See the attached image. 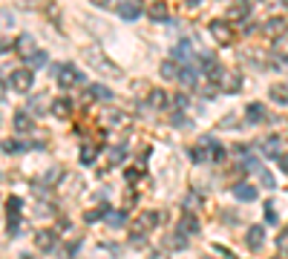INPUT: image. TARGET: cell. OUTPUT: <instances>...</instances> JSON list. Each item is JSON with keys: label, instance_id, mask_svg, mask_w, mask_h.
I'll return each mask as SVG.
<instances>
[{"label": "cell", "instance_id": "5", "mask_svg": "<svg viewBox=\"0 0 288 259\" xmlns=\"http://www.w3.org/2000/svg\"><path fill=\"white\" fill-rule=\"evenodd\" d=\"M118 15L124 20H135L141 15V3L138 0H118Z\"/></svg>", "mask_w": 288, "mask_h": 259}, {"label": "cell", "instance_id": "7", "mask_svg": "<svg viewBox=\"0 0 288 259\" xmlns=\"http://www.w3.org/2000/svg\"><path fill=\"white\" fill-rule=\"evenodd\" d=\"M211 32H213L216 40H222V43H230V40H233V29H230L228 20H216V23L211 26Z\"/></svg>", "mask_w": 288, "mask_h": 259}, {"label": "cell", "instance_id": "2", "mask_svg": "<svg viewBox=\"0 0 288 259\" xmlns=\"http://www.w3.org/2000/svg\"><path fill=\"white\" fill-rule=\"evenodd\" d=\"M84 58H87V61H93L98 72H104V75H110V78H121V75H124L121 69H115V64H113L110 58H104V55H101V49H98V46H90V49L84 52Z\"/></svg>", "mask_w": 288, "mask_h": 259}, {"label": "cell", "instance_id": "27", "mask_svg": "<svg viewBox=\"0 0 288 259\" xmlns=\"http://www.w3.org/2000/svg\"><path fill=\"white\" fill-rule=\"evenodd\" d=\"M23 147H26V144H20V141H6V144H3V150H6V153H20Z\"/></svg>", "mask_w": 288, "mask_h": 259}, {"label": "cell", "instance_id": "31", "mask_svg": "<svg viewBox=\"0 0 288 259\" xmlns=\"http://www.w3.org/2000/svg\"><path fill=\"white\" fill-rule=\"evenodd\" d=\"M262 185H265V187H274L277 182H274V176H271V173H262Z\"/></svg>", "mask_w": 288, "mask_h": 259}, {"label": "cell", "instance_id": "20", "mask_svg": "<svg viewBox=\"0 0 288 259\" xmlns=\"http://www.w3.org/2000/svg\"><path fill=\"white\" fill-rule=\"evenodd\" d=\"M52 115L66 118V115H69V101H64V98H61V101H55V104H52Z\"/></svg>", "mask_w": 288, "mask_h": 259}, {"label": "cell", "instance_id": "6", "mask_svg": "<svg viewBox=\"0 0 288 259\" xmlns=\"http://www.w3.org/2000/svg\"><path fill=\"white\" fill-rule=\"evenodd\" d=\"M245 242H248V248H251V251H259V248H262V242H265V227H259V225L248 227Z\"/></svg>", "mask_w": 288, "mask_h": 259}, {"label": "cell", "instance_id": "21", "mask_svg": "<svg viewBox=\"0 0 288 259\" xmlns=\"http://www.w3.org/2000/svg\"><path fill=\"white\" fill-rule=\"evenodd\" d=\"M222 81H225V90H228V92H236V90L242 87V78H239V75H225Z\"/></svg>", "mask_w": 288, "mask_h": 259}, {"label": "cell", "instance_id": "30", "mask_svg": "<svg viewBox=\"0 0 288 259\" xmlns=\"http://www.w3.org/2000/svg\"><path fill=\"white\" fill-rule=\"evenodd\" d=\"M265 219H268V222H277V210H274L271 204H265Z\"/></svg>", "mask_w": 288, "mask_h": 259}, {"label": "cell", "instance_id": "9", "mask_svg": "<svg viewBox=\"0 0 288 259\" xmlns=\"http://www.w3.org/2000/svg\"><path fill=\"white\" fill-rule=\"evenodd\" d=\"M12 124H15V130H18V132H20V135H26V132H29V130H32V118H29V115H26V112H18V115H15V121H12Z\"/></svg>", "mask_w": 288, "mask_h": 259}, {"label": "cell", "instance_id": "28", "mask_svg": "<svg viewBox=\"0 0 288 259\" xmlns=\"http://www.w3.org/2000/svg\"><path fill=\"white\" fill-rule=\"evenodd\" d=\"M107 222H110L113 227L124 225V213H107Z\"/></svg>", "mask_w": 288, "mask_h": 259}, {"label": "cell", "instance_id": "34", "mask_svg": "<svg viewBox=\"0 0 288 259\" xmlns=\"http://www.w3.org/2000/svg\"><path fill=\"white\" fill-rule=\"evenodd\" d=\"M93 3H104V0H93Z\"/></svg>", "mask_w": 288, "mask_h": 259}, {"label": "cell", "instance_id": "33", "mask_svg": "<svg viewBox=\"0 0 288 259\" xmlns=\"http://www.w3.org/2000/svg\"><path fill=\"white\" fill-rule=\"evenodd\" d=\"M280 167H283V170L288 173V156H280Z\"/></svg>", "mask_w": 288, "mask_h": 259}, {"label": "cell", "instance_id": "4", "mask_svg": "<svg viewBox=\"0 0 288 259\" xmlns=\"http://www.w3.org/2000/svg\"><path fill=\"white\" fill-rule=\"evenodd\" d=\"M35 248L43 251V254L58 251V230H55V227H43V230H38V233H35Z\"/></svg>", "mask_w": 288, "mask_h": 259}, {"label": "cell", "instance_id": "18", "mask_svg": "<svg viewBox=\"0 0 288 259\" xmlns=\"http://www.w3.org/2000/svg\"><path fill=\"white\" fill-rule=\"evenodd\" d=\"M196 78H199V69H196V66H185V69H182V81H185V84H188V87H193V84H196Z\"/></svg>", "mask_w": 288, "mask_h": 259}, {"label": "cell", "instance_id": "25", "mask_svg": "<svg viewBox=\"0 0 288 259\" xmlns=\"http://www.w3.org/2000/svg\"><path fill=\"white\" fill-rule=\"evenodd\" d=\"M147 104H150V107H161V104H164V92H161V90H153L150 98H147Z\"/></svg>", "mask_w": 288, "mask_h": 259}, {"label": "cell", "instance_id": "13", "mask_svg": "<svg viewBox=\"0 0 288 259\" xmlns=\"http://www.w3.org/2000/svg\"><path fill=\"white\" fill-rule=\"evenodd\" d=\"M245 118H248V121H262V118H265V107H262V104H248V112H245Z\"/></svg>", "mask_w": 288, "mask_h": 259}, {"label": "cell", "instance_id": "11", "mask_svg": "<svg viewBox=\"0 0 288 259\" xmlns=\"http://www.w3.org/2000/svg\"><path fill=\"white\" fill-rule=\"evenodd\" d=\"M161 75L164 78H182V66L176 64V61H164L161 64Z\"/></svg>", "mask_w": 288, "mask_h": 259}, {"label": "cell", "instance_id": "32", "mask_svg": "<svg viewBox=\"0 0 288 259\" xmlns=\"http://www.w3.org/2000/svg\"><path fill=\"white\" fill-rule=\"evenodd\" d=\"M280 248H283V251L288 248V233H283V236H280Z\"/></svg>", "mask_w": 288, "mask_h": 259}, {"label": "cell", "instance_id": "24", "mask_svg": "<svg viewBox=\"0 0 288 259\" xmlns=\"http://www.w3.org/2000/svg\"><path fill=\"white\" fill-rule=\"evenodd\" d=\"M20 204H23V202H20L18 196H12V199L6 202V213H9V216H18V213H20Z\"/></svg>", "mask_w": 288, "mask_h": 259}, {"label": "cell", "instance_id": "19", "mask_svg": "<svg viewBox=\"0 0 288 259\" xmlns=\"http://www.w3.org/2000/svg\"><path fill=\"white\" fill-rule=\"evenodd\" d=\"M90 95H93V98H98V101H110V98H113V92H110L107 87L96 84V87H90Z\"/></svg>", "mask_w": 288, "mask_h": 259}, {"label": "cell", "instance_id": "23", "mask_svg": "<svg viewBox=\"0 0 288 259\" xmlns=\"http://www.w3.org/2000/svg\"><path fill=\"white\" fill-rule=\"evenodd\" d=\"M188 55H191V43H188V40H182V43L173 49V61H179V58H188Z\"/></svg>", "mask_w": 288, "mask_h": 259}, {"label": "cell", "instance_id": "3", "mask_svg": "<svg viewBox=\"0 0 288 259\" xmlns=\"http://www.w3.org/2000/svg\"><path fill=\"white\" fill-rule=\"evenodd\" d=\"M32 81H35V72L29 66H23V69H15V72L6 78V87H12V90H18V92H29V90H32Z\"/></svg>", "mask_w": 288, "mask_h": 259}, {"label": "cell", "instance_id": "1", "mask_svg": "<svg viewBox=\"0 0 288 259\" xmlns=\"http://www.w3.org/2000/svg\"><path fill=\"white\" fill-rule=\"evenodd\" d=\"M55 81H58V87L72 90V87H81L84 84V72L72 64H58L55 66Z\"/></svg>", "mask_w": 288, "mask_h": 259}, {"label": "cell", "instance_id": "29", "mask_svg": "<svg viewBox=\"0 0 288 259\" xmlns=\"http://www.w3.org/2000/svg\"><path fill=\"white\" fill-rule=\"evenodd\" d=\"M277 150H280V138H268V141H265V153H271V156H274Z\"/></svg>", "mask_w": 288, "mask_h": 259}, {"label": "cell", "instance_id": "14", "mask_svg": "<svg viewBox=\"0 0 288 259\" xmlns=\"http://www.w3.org/2000/svg\"><path fill=\"white\" fill-rule=\"evenodd\" d=\"M18 49H20V52H23L26 58H32L35 52H38V49H35V43H32V37H29V35H20V40H18Z\"/></svg>", "mask_w": 288, "mask_h": 259}, {"label": "cell", "instance_id": "16", "mask_svg": "<svg viewBox=\"0 0 288 259\" xmlns=\"http://www.w3.org/2000/svg\"><path fill=\"white\" fill-rule=\"evenodd\" d=\"M98 156V147H93V144H84L81 147V164H93Z\"/></svg>", "mask_w": 288, "mask_h": 259}, {"label": "cell", "instance_id": "12", "mask_svg": "<svg viewBox=\"0 0 288 259\" xmlns=\"http://www.w3.org/2000/svg\"><path fill=\"white\" fill-rule=\"evenodd\" d=\"M271 101H277V104H288V84H277V87H271Z\"/></svg>", "mask_w": 288, "mask_h": 259}, {"label": "cell", "instance_id": "22", "mask_svg": "<svg viewBox=\"0 0 288 259\" xmlns=\"http://www.w3.org/2000/svg\"><path fill=\"white\" fill-rule=\"evenodd\" d=\"M46 61H49V55H46L43 49H38V52H35L32 58H29V66H35V69H40V66L46 64Z\"/></svg>", "mask_w": 288, "mask_h": 259}, {"label": "cell", "instance_id": "26", "mask_svg": "<svg viewBox=\"0 0 288 259\" xmlns=\"http://www.w3.org/2000/svg\"><path fill=\"white\" fill-rule=\"evenodd\" d=\"M124 153H127L124 147H115V150L110 153V162H113V164H121V162H124Z\"/></svg>", "mask_w": 288, "mask_h": 259}, {"label": "cell", "instance_id": "17", "mask_svg": "<svg viewBox=\"0 0 288 259\" xmlns=\"http://www.w3.org/2000/svg\"><path fill=\"white\" fill-rule=\"evenodd\" d=\"M286 26H288V23L283 20V18H274V20H268V23H265V32H268V35H280Z\"/></svg>", "mask_w": 288, "mask_h": 259}, {"label": "cell", "instance_id": "8", "mask_svg": "<svg viewBox=\"0 0 288 259\" xmlns=\"http://www.w3.org/2000/svg\"><path fill=\"white\" fill-rule=\"evenodd\" d=\"M233 196H236L239 202H254L256 187H251V185H236V187H233Z\"/></svg>", "mask_w": 288, "mask_h": 259}, {"label": "cell", "instance_id": "15", "mask_svg": "<svg viewBox=\"0 0 288 259\" xmlns=\"http://www.w3.org/2000/svg\"><path fill=\"white\" fill-rule=\"evenodd\" d=\"M150 18H153V20H167V6H164L161 0H156V3L150 6Z\"/></svg>", "mask_w": 288, "mask_h": 259}, {"label": "cell", "instance_id": "10", "mask_svg": "<svg viewBox=\"0 0 288 259\" xmlns=\"http://www.w3.org/2000/svg\"><path fill=\"white\" fill-rule=\"evenodd\" d=\"M179 230H182V233H196V230H199V219H196L193 213H185L182 222H179Z\"/></svg>", "mask_w": 288, "mask_h": 259}]
</instances>
